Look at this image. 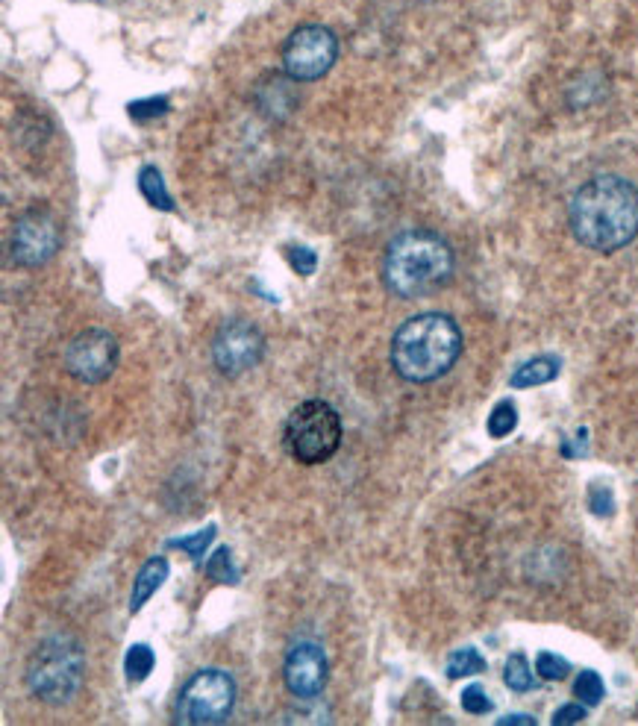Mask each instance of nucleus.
Segmentation results:
<instances>
[{"mask_svg": "<svg viewBox=\"0 0 638 726\" xmlns=\"http://www.w3.org/2000/svg\"><path fill=\"white\" fill-rule=\"evenodd\" d=\"M62 247V227L50 209H27L12 230V259L24 268L50 262Z\"/></svg>", "mask_w": 638, "mask_h": 726, "instance_id": "9", "label": "nucleus"}, {"mask_svg": "<svg viewBox=\"0 0 638 726\" xmlns=\"http://www.w3.org/2000/svg\"><path fill=\"white\" fill-rule=\"evenodd\" d=\"M236 703V679L227 671L206 668L197 671L180 691L174 724L180 726H209L224 724Z\"/></svg>", "mask_w": 638, "mask_h": 726, "instance_id": "6", "label": "nucleus"}, {"mask_svg": "<svg viewBox=\"0 0 638 726\" xmlns=\"http://www.w3.org/2000/svg\"><path fill=\"white\" fill-rule=\"evenodd\" d=\"M203 571H206V577L212 582H221V585H239V571H236V565H233V553H230V547H218L215 553H212V559L203 565Z\"/></svg>", "mask_w": 638, "mask_h": 726, "instance_id": "17", "label": "nucleus"}, {"mask_svg": "<svg viewBox=\"0 0 638 726\" xmlns=\"http://www.w3.org/2000/svg\"><path fill=\"white\" fill-rule=\"evenodd\" d=\"M215 538V527L209 524L206 530H200V533L189 535V538H177V541H171V547H180V550H186L192 559H195L197 565L203 562V550L209 547V541Z\"/></svg>", "mask_w": 638, "mask_h": 726, "instance_id": "22", "label": "nucleus"}, {"mask_svg": "<svg viewBox=\"0 0 638 726\" xmlns=\"http://www.w3.org/2000/svg\"><path fill=\"white\" fill-rule=\"evenodd\" d=\"M603 694H606V685H603L600 674H594V671H583L577 677V682H574V697L583 706H597L603 700Z\"/></svg>", "mask_w": 638, "mask_h": 726, "instance_id": "20", "label": "nucleus"}, {"mask_svg": "<svg viewBox=\"0 0 638 726\" xmlns=\"http://www.w3.org/2000/svg\"><path fill=\"white\" fill-rule=\"evenodd\" d=\"M127 112L136 118V121H153V118H162L168 112V100L165 97H148V100H136L127 106Z\"/></svg>", "mask_w": 638, "mask_h": 726, "instance_id": "23", "label": "nucleus"}, {"mask_svg": "<svg viewBox=\"0 0 638 726\" xmlns=\"http://www.w3.org/2000/svg\"><path fill=\"white\" fill-rule=\"evenodd\" d=\"M486 671V659L480 656V650L474 647H465V650H456L450 659H447V679H465L477 677Z\"/></svg>", "mask_w": 638, "mask_h": 726, "instance_id": "16", "label": "nucleus"}, {"mask_svg": "<svg viewBox=\"0 0 638 726\" xmlns=\"http://www.w3.org/2000/svg\"><path fill=\"white\" fill-rule=\"evenodd\" d=\"M503 682H506L512 691H518V694H527V691H533V688H536L533 671H530V665H527V659H524L521 653H512V656L506 659V668H503Z\"/></svg>", "mask_w": 638, "mask_h": 726, "instance_id": "18", "label": "nucleus"}, {"mask_svg": "<svg viewBox=\"0 0 638 726\" xmlns=\"http://www.w3.org/2000/svg\"><path fill=\"white\" fill-rule=\"evenodd\" d=\"M589 509L597 518H609L615 512V503H612V491L609 488H594L589 494Z\"/></svg>", "mask_w": 638, "mask_h": 726, "instance_id": "26", "label": "nucleus"}, {"mask_svg": "<svg viewBox=\"0 0 638 726\" xmlns=\"http://www.w3.org/2000/svg\"><path fill=\"white\" fill-rule=\"evenodd\" d=\"M139 189H142L145 200H148L153 209H159V212H174V197H171L168 189H165V180H162V174H159L156 165H145V168L139 171Z\"/></svg>", "mask_w": 638, "mask_h": 726, "instance_id": "14", "label": "nucleus"}, {"mask_svg": "<svg viewBox=\"0 0 638 726\" xmlns=\"http://www.w3.org/2000/svg\"><path fill=\"white\" fill-rule=\"evenodd\" d=\"M518 427V409L515 403L509 400H500L489 415V436L491 438H506L512 430Z\"/></svg>", "mask_w": 638, "mask_h": 726, "instance_id": "19", "label": "nucleus"}, {"mask_svg": "<svg viewBox=\"0 0 638 726\" xmlns=\"http://www.w3.org/2000/svg\"><path fill=\"white\" fill-rule=\"evenodd\" d=\"M339 59V39L324 24H303L283 45V68L297 83L321 80Z\"/></svg>", "mask_w": 638, "mask_h": 726, "instance_id": "7", "label": "nucleus"}, {"mask_svg": "<svg viewBox=\"0 0 638 726\" xmlns=\"http://www.w3.org/2000/svg\"><path fill=\"white\" fill-rule=\"evenodd\" d=\"M153 668H156V656H153V650H150L148 644H133V647L127 650L124 674H127V679H130L133 685L145 682V679L153 674Z\"/></svg>", "mask_w": 638, "mask_h": 726, "instance_id": "15", "label": "nucleus"}, {"mask_svg": "<svg viewBox=\"0 0 638 726\" xmlns=\"http://www.w3.org/2000/svg\"><path fill=\"white\" fill-rule=\"evenodd\" d=\"M559 368H562V362H559L556 356L544 353V356H536V359L524 362V365L512 374L509 386L533 388V386H544V383H553V380L559 377Z\"/></svg>", "mask_w": 638, "mask_h": 726, "instance_id": "13", "label": "nucleus"}, {"mask_svg": "<svg viewBox=\"0 0 638 726\" xmlns=\"http://www.w3.org/2000/svg\"><path fill=\"white\" fill-rule=\"evenodd\" d=\"M168 580V562L162 556H153L142 565V571L136 574L133 582V597H130V612H142V606L148 603L150 597L162 588V582Z\"/></svg>", "mask_w": 638, "mask_h": 726, "instance_id": "12", "label": "nucleus"}, {"mask_svg": "<svg viewBox=\"0 0 638 726\" xmlns=\"http://www.w3.org/2000/svg\"><path fill=\"white\" fill-rule=\"evenodd\" d=\"M497 724H500V726H509V724L536 726V718H533V715H506V718H500Z\"/></svg>", "mask_w": 638, "mask_h": 726, "instance_id": "28", "label": "nucleus"}, {"mask_svg": "<svg viewBox=\"0 0 638 726\" xmlns=\"http://www.w3.org/2000/svg\"><path fill=\"white\" fill-rule=\"evenodd\" d=\"M462 706H465V712H471V715H486L491 709V700L489 694H486V688L483 685H468L465 691H462Z\"/></svg>", "mask_w": 638, "mask_h": 726, "instance_id": "24", "label": "nucleus"}, {"mask_svg": "<svg viewBox=\"0 0 638 726\" xmlns=\"http://www.w3.org/2000/svg\"><path fill=\"white\" fill-rule=\"evenodd\" d=\"M536 671H539V677L547 679V682H559V679H565L571 674V665H568V659H562V656H556V653H539V659H536Z\"/></svg>", "mask_w": 638, "mask_h": 726, "instance_id": "21", "label": "nucleus"}, {"mask_svg": "<svg viewBox=\"0 0 638 726\" xmlns=\"http://www.w3.org/2000/svg\"><path fill=\"white\" fill-rule=\"evenodd\" d=\"M456 271L453 247L439 233L430 230H409L400 233L383 259V280L394 297L415 300L427 297L450 283Z\"/></svg>", "mask_w": 638, "mask_h": 726, "instance_id": "3", "label": "nucleus"}, {"mask_svg": "<svg viewBox=\"0 0 638 726\" xmlns=\"http://www.w3.org/2000/svg\"><path fill=\"white\" fill-rule=\"evenodd\" d=\"M283 444L300 465H321L342 444V418L327 400H303L283 427Z\"/></svg>", "mask_w": 638, "mask_h": 726, "instance_id": "5", "label": "nucleus"}, {"mask_svg": "<svg viewBox=\"0 0 638 726\" xmlns=\"http://www.w3.org/2000/svg\"><path fill=\"white\" fill-rule=\"evenodd\" d=\"M462 330L444 312H424L397 327L392 339V368L400 380L427 386L442 380L462 356Z\"/></svg>", "mask_w": 638, "mask_h": 726, "instance_id": "2", "label": "nucleus"}, {"mask_svg": "<svg viewBox=\"0 0 638 726\" xmlns=\"http://www.w3.org/2000/svg\"><path fill=\"white\" fill-rule=\"evenodd\" d=\"M265 356V336L262 330L247 321V318H233L221 324V330L212 339V362L224 377H242L253 371Z\"/></svg>", "mask_w": 638, "mask_h": 726, "instance_id": "8", "label": "nucleus"}, {"mask_svg": "<svg viewBox=\"0 0 638 726\" xmlns=\"http://www.w3.org/2000/svg\"><path fill=\"white\" fill-rule=\"evenodd\" d=\"M115 365H118V341L109 330L92 327L65 347V371L86 386H98L103 380H109Z\"/></svg>", "mask_w": 638, "mask_h": 726, "instance_id": "10", "label": "nucleus"}, {"mask_svg": "<svg viewBox=\"0 0 638 726\" xmlns=\"http://www.w3.org/2000/svg\"><path fill=\"white\" fill-rule=\"evenodd\" d=\"M568 224L577 242L597 253H615L638 236V189L615 174L583 183L568 203Z\"/></svg>", "mask_w": 638, "mask_h": 726, "instance_id": "1", "label": "nucleus"}, {"mask_svg": "<svg viewBox=\"0 0 638 726\" xmlns=\"http://www.w3.org/2000/svg\"><path fill=\"white\" fill-rule=\"evenodd\" d=\"M289 259H292V268H295L297 274H303V277L315 274V268H318V256H315V250H309V247H303V244L289 247Z\"/></svg>", "mask_w": 638, "mask_h": 726, "instance_id": "25", "label": "nucleus"}, {"mask_svg": "<svg viewBox=\"0 0 638 726\" xmlns=\"http://www.w3.org/2000/svg\"><path fill=\"white\" fill-rule=\"evenodd\" d=\"M86 674V650L74 635L53 632L30 656L24 682L30 694L48 706H65L77 697Z\"/></svg>", "mask_w": 638, "mask_h": 726, "instance_id": "4", "label": "nucleus"}, {"mask_svg": "<svg viewBox=\"0 0 638 726\" xmlns=\"http://www.w3.org/2000/svg\"><path fill=\"white\" fill-rule=\"evenodd\" d=\"M286 688L297 700H315L327 682V656L315 641H300L289 650L283 665Z\"/></svg>", "mask_w": 638, "mask_h": 726, "instance_id": "11", "label": "nucleus"}, {"mask_svg": "<svg viewBox=\"0 0 638 726\" xmlns=\"http://www.w3.org/2000/svg\"><path fill=\"white\" fill-rule=\"evenodd\" d=\"M580 721H586V706H574V703L562 706V709L553 715V726L580 724Z\"/></svg>", "mask_w": 638, "mask_h": 726, "instance_id": "27", "label": "nucleus"}]
</instances>
